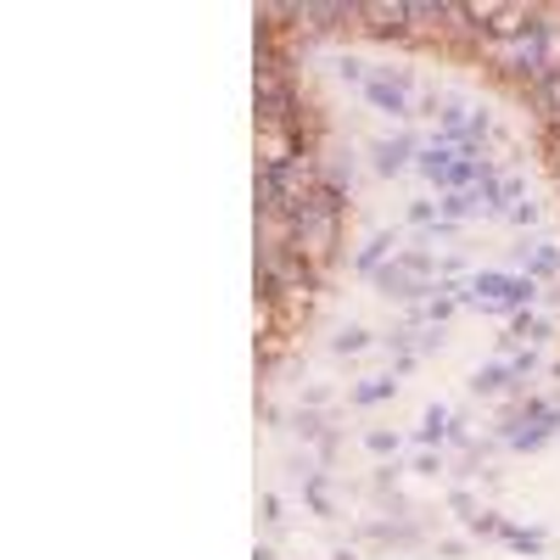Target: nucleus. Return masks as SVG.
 Returning <instances> with one entry per match:
<instances>
[{
    "label": "nucleus",
    "mask_w": 560,
    "mask_h": 560,
    "mask_svg": "<svg viewBox=\"0 0 560 560\" xmlns=\"http://www.w3.org/2000/svg\"><path fill=\"white\" fill-rule=\"evenodd\" d=\"M359 18H370V28H376V34H398L404 23H409V7H359Z\"/></svg>",
    "instance_id": "nucleus-1"
},
{
    "label": "nucleus",
    "mask_w": 560,
    "mask_h": 560,
    "mask_svg": "<svg viewBox=\"0 0 560 560\" xmlns=\"http://www.w3.org/2000/svg\"><path fill=\"white\" fill-rule=\"evenodd\" d=\"M538 102H544V113H549V118H560V68L538 79Z\"/></svg>",
    "instance_id": "nucleus-2"
},
{
    "label": "nucleus",
    "mask_w": 560,
    "mask_h": 560,
    "mask_svg": "<svg viewBox=\"0 0 560 560\" xmlns=\"http://www.w3.org/2000/svg\"><path fill=\"white\" fill-rule=\"evenodd\" d=\"M370 96H376L382 107H393V113H398V90H387V84H370Z\"/></svg>",
    "instance_id": "nucleus-3"
}]
</instances>
